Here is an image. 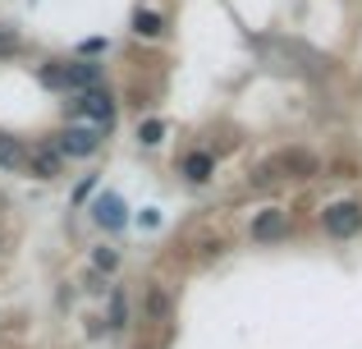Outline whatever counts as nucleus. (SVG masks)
Instances as JSON below:
<instances>
[{"mask_svg":"<svg viewBox=\"0 0 362 349\" xmlns=\"http://www.w3.org/2000/svg\"><path fill=\"white\" fill-rule=\"evenodd\" d=\"M74 110L92 120V129H110L115 125V97L106 88H92V92H78L74 97Z\"/></svg>","mask_w":362,"mask_h":349,"instance_id":"nucleus-3","label":"nucleus"},{"mask_svg":"<svg viewBox=\"0 0 362 349\" xmlns=\"http://www.w3.org/2000/svg\"><path fill=\"white\" fill-rule=\"evenodd\" d=\"M92 88H101V64H88V60L64 64V92H92Z\"/></svg>","mask_w":362,"mask_h":349,"instance_id":"nucleus-7","label":"nucleus"},{"mask_svg":"<svg viewBox=\"0 0 362 349\" xmlns=\"http://www.w3.org/2000/svg\"><path fill=\"white\" fill-rule=\"evenodd\" d=\"M289 212L284 207H266V212H257L252 216V225H247V234H252L257 244H275V239H284L289 234Z\"/></svg>","mask_w":362,"mask_h":349,"instance_id":"nucleus-4","label":"nucleus"},{"mask_svg":"<svg viewBox=\"0 0 362 349\" xmlns=\"http://www.w3.org/2000/svg\"><path fill=\"white\" fill-rule=\"evenodd\" d=\"M23 161H28V147L18 138L0 134V171H23Z\"/></svg>","mask_w":362,"mask_h":349,"instance_id":"nucleus-9","label":"nucleus"},{"mask_svg":"<svg viewBox=\"0 0 362 349\" xmlns=\"http://www.w3.org/2000/svg\"><path fill=\"white\" fill-rule=\"evenodd\" d=\"M142 225H147V230H156V225H160V212H151V207H147V212H142Z\"/></svg>","mask_w":362,"mask_h":349,"instance_id":"nucleus-16","label":"nucleus"},{"mask_svg":"<svg viewBox=\"0 0 362 349\" xmlns=\"http://www.w3.org/2000/svg\"><path fill=\"white\" fill-rule=\"evenodd\" d=\"M133 33L138 37H160V14L156 9H138V14H133Z\"/></svg>","mask_w":362,"mask_h":349,"instance_id":"nucleus-10","label":"nucleus"},{"mask_svg":"<svg viewBox=\"0 0 362 349\" xmlns=\"http://www.w3.org/2000/svg\"><path fill=\"white\" fill-rule=\"evenodd\" d=\"M92 216H97V225L101 230H124V221H129V207H124V198L119 193H101L97 202H92Z\"/></svg>","mask_w":362,"mask_h":349,"instance_id":"nucleus-5","label":"nucleus"},{"mask_svg":"<svg viewBox=\"0 0 362 349\" xmlns=\"http://www.w3.org/2000/svg\"><path fill=\"white\" fill-rule=\"evenodd\" d=\"M321 230H326L330 239H354V234H362V202H354V198L330 202L326 212H321Z\"/></svg>","mask_w":362,"mask_h":349,"instance_id":"nucleus-1","label":"nucleus"},{"mask_svg":"<svg viewBox=\"0 0 362 349\" xmlns=\"http://www.w3.org/2000/svg\"><path fill=\"white\" fill-rule=\"evenodd\" d=\"M179 175H184L188 184H206V179L216 175V156L211 152H188L184 166H179Z\"/></svg>","mask_w":362,"mask_h":349,"instance_id":"nucleus-8","label":"nucleus"},{"mask_svg":"<svg viewBox=\"0 0 362 349\" xmlns=\"http://www.w3.org/2000/svg\"><path fill=\"white\" fill-rule=\"evenodd\" d=\"M37 79H42V88H51V92H64V64H42L37 69Z\"/></svg>","mask_w":362,"mask_h":349,"instance_id":"nucleus-12","label":"nucleus"},{"mask_svg":"<svg viewBox=\"0 0 362 349\" xmlns=\"http://www.w3.org/2000/svg\"><path fill=\"white\" fill-rule=\"evenodd\" d=\"M129 326V304H124V290H110V331Z\"/></svg>","mask_w":362,"mask_h":349,"instance_id":"nucleus-11","label":"nucleus"},{"mask_svg":"<svg viewBox=\"0 0 362 349\" xmlns=\"http://www.w3.org/2000/svg\"><path fill=\"white\" fill-rule=\"evenodd\" d=\"M55 152L60 156H97V147H101V129H92V125H69V129H60L55 134Z\"/></svg>","mask_w":362,"mask_h":349,"instance_id":"nucleus-2","label":"nucleus"},{"mask_svg":"<svg viewBox=\"0 0 362 349\" xmlns=\"http://www.w3.org/2000/svg\"><path fill=\"white\" fill-rule=\"evenodd\" d=\"M92 267H97V271H115L119 267V253L115 248H97V253H92Z\"/></svg>","mask_w":362,"mask_h":349,"instance_id":"nucleus-14","label":"nucleus"},{"mask_svg":"<svg viewBox=\"0 0 362 349\" xmlns=\"http://www.w3.org/2000/svg\"><path fill=\"white\" fill-rule=\"evenodd\" d=\"M106 46H110L106 37H88V42H83L78 51H83V55H101V51H106Z\"/></svg>","mask_w":362,"mask_h":349,"instance_id":"nucleus-15","label":"nucleus"},{"mask_svg":"<svg viewBox=\"0 0 362 349\" xmlns=\"http://www.w3.org/2000/svg\"><path fill=\"white\" fill-rule=\"evenodd\" d=\"M28 171H33L37 179H55V175H60L64 171V156L60 152H55V147L51 143H42V147H33V152H28Z\"/></svg>","mask_w":362,"mask_h":349,"instance_id":"nucleus-6","label":"nucleus"},{"mask_svg":"<svg viewBox=\"0 0 362 349\" xmlns=\"http://www.w3.org/2000/svg\"><path fill=\"white\" fill-rule=\"evenodd\" d=\"M160 138H165V120H147V125H138V143L142 147H156Z\"/></svg>","mask_w":362,"mask_h":349,"instance_id":"nucleus-13","label":"nucleus"},{"mask_svg":"<svg viewBox=\"0 0 362 349\" xmlns=\"http://www.w3.org/2000/svg\"><path fill=\"white\" fill-rule=\"evenodd\" d=\"M14 46H18L14 37H9V33H0V51H14Z\"/></svg>","mask_w":362,"mask_h":349,"instance_id":"nucleus-17","label":"nucleus"}]
</instances>
